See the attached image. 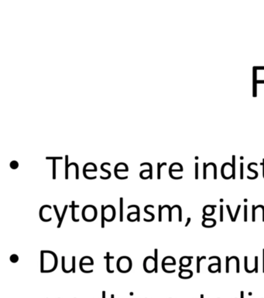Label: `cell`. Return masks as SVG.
<instances>
[{
	"label": "cell",
	"mask_w": 264,
	"mask_h": 298,
	"mask_svg": "<svg viewBox=\"0 0 264 298\" xmlns=\"http://www.w3.org/2000/svg\"><path fill=\"white\" fill-rule=\"evenodd\" d=\"M132 266H133L132 259L128 256H121L116 263L117 269L122 273L129 272L131 270Z\"/></svg>",
	"instance_id": "6da1fadb"
},
{
	"label": "cell",
	"mask_w": 264,
	"mask_h": 298,
	"mask_svg": "<svg viewBox=\"0 0 264 298\" xmlns=\"http://www.w3.org/2000/svg\"><path fill=\"white\" fill-rule=\"evenodd\" d=\"M97 209L93 205H86L82 209V218L87 222H92L97 218Z\"/></svg>",
	"instance_id": "7a4b0ae2"
},
{
	"label": "cell",
	"mask_w": 264,
	"mask_h": 298,
	"mask_svg": "<svg viewBox=\"0 0 264 298\" xmlns=\"http://www.w3.org/2000/svg\"><path fill=\"white\" fill-rule=\"evenodd\" d=\"M232 169V165L229 162H226L224 163L221 166V176L225 179H230L232 178V172H229V169Z\"/></svg>",
	"instance_id": "3957f363"
},
{
	"label": "cell",
	"mask_w": 264,
	"mask_h": 298,
	"mask_svg": "<svg viewBox=\"0 0 264 298\" xmlns=\"http://www.w3.org/2000/svg\"><path fill=\"white\" fill-rule=\"evenodd\" d=\"M203 218V221L201 224H202L203 227H215L216 225V221L213 218H205V216L203 215L202 216Z\"/></svg>",
	"instance_id": "277c9868"
},
{
	"label": "cell",
	"mask_w": 264,
	"mask_h": 298,
	"mask_svg": "<svg viewBox=\"0 0 264 298\" xmlns=\"http://www.w3.org/2000/svg\"><path fill=\"white\" fill-rule=\"evenodd\" d=\"M180 272H179V276L182 279H189L193 276V272L189 269H183L182 266H180Z\"/></svg>",
	"instance_id": "5b68a950"
},
{
	"label": "cell",
	"mask_w": 264,
	"mask_h": 298,
	"mask_svg": "<svg viewBox=\"0 0 264 298\" xmlns=\"http://www.w3.org/2000/svg\"><path fill=\"white\" fill-rule=\"evenodd\" d=\"M215 207H216V206H213V205H206L205 206H204L203 215H204L205 217L213 215L214 213H215Z\"/></svg>",
	"instance_id": "8992f818"
},
{
	"label": "cell",
	"mask_w": 264,
	"mask_h": 298,
	"mask_svg": "<svg viewBox=\"0 0 264 298\" xmlns=\"http://www.w3.org/2000/svg\"><path fill=\"white\" fill-rule=\"evenodd\" d=\"M175 265H176V260L171 262V263H167V259H166V257H165L164 259H163V261H162V264H161V266H162V269H163V270L165 272H167V273H172V272H175V270L174 269V270H171V271H169V270L166 269L165 266H175Z\"/></svg>",
	"instance_id": "52a82bcc"
},
{
	"label": "cell",
	"mask_w": 264,
	"mask_h": 298,
	"mask_svg": "<svg viewBox=\"0 0 264 298\" xmlns=\"http://www.w3.org/2000/svg\"><path fill=\"white\" fill-rule=\"evenodd\" d=\"M180 265L182 267H188L191 265V257L184 256L180 259Z\"/></svg>",
	"instance_id": "ba28073f"
},
{
	"label": "cell",
	"mask_w": 264,
	"mask_h": 298,
	"mask_svg": "<svg viewBox=\"0 0 264 298\" xmlns=\"http://www.w3.org/2000/svg\"><path fill=\"white\" fill-rule=\"evenodd\" d=\"M94 265V262H89V263H84V257L81 258V259H80V263H79V268L82 271V272H85V273H91V272H93V270H89V271H85L83 269V266H93Z\"/></svg>",
	"instance_id": "9c48e42d"
},
{
	"label": "cell",
	"mask_w": 264,
	"mask_h": 298,
	"mask_svg": "<svg viewBox=\"0 0 264 298\" xmlns=\"http://www.w3.org/2000/svg\"><path fill=\"white\" fill-rule=\"evenodd\" d=\"M104 259L106 260V269L107 271L110 273H113L114 272V270H111L110 269V259H114V256H112L110 255V252H107L106 255L104 257Z\"/></svg>",
	"instance_id": "30bf717a"
},
{
	"label": "cell",
	"mask_w": 264,
	"mask_h": 298,
	"mask_svg": "<svg viewBox=\"0 0 264 298\" xmlns=\"http://www.w3.org/2000/svg\"><path fill=\"white\" fill-rule=\"evenodd\" d=\"M70 207L71 208V219H72V221L74 222H79L80 220L75 218V208H78L79 205L75 204V201L73 200L72 203H71V205L70 206Z\"/></svg>",
	"instance_id": "8fae6325"
},
{
	"label": "cell",
	"mask_w": 264,
	"mask_h": 298,
	"mask_svg": "<svg viewBox=\"0 0 264 298\" xmlns=\"http://www.w3.org/2000/svg\"><path fill=\"white\" fill-rule=\"evenodd\" d=\"M47 208L51 209V206H50V205H43V206H42L41 207H40V214H39L40 218V220H41L42 221H43V222H49V221H52V218H51V219H49V220H47V219H45V218H43V210H44V208H47Z\"/></svg>",
	"instance_id": "7c38bea8"
},
{
	"label": "cell",
	"mask_w": 264,
	"mask_h": 298,
	"mask_svg": "<svg viewBox=\"0 0 264 298\" xmlns=\"http://www.w3.org/2000/svg\"><path fill=\"white\" fill-rule=\"evenodd\" d=\"M120 203V213H119V221L120 222L123 221V217H124V210H123V206H124V201L122 197H120L119 200Z\"/></svg>",
	"instance_id": "4fadbf2b"
},
{
	"label": "cell",
	"mask_w": 264,
	"mask_h": 298,
	"mask_svg": "<svg viewBox=\"0 0 264 298\" xmlns=\"http://www.w3.org/2000/svg\"><path fill=\"white\" fill-rule=\"evenodd\" d=\"M252 165H257V163H256V162H252V163H249V165H248V170L250 171V172H252V173H253L255 174L254 177L248 176L247 178L249 179H257V177H258V172H257V171H255V170H253V169H251Z\"/></svg>",
	"instance_id": "5bb4252c"
},
{
	"label": "cell",
	"mask_w": 264,
	"mask_h": 298,
	"mask_svg": "<svg viewBox=\"0 0 264 298\" xmlns=\"http://www.w3.org/2000/svg\"><path fill=\"white\" fill-rule=\"evenodd\" d=\"M47 159H54L53 162V179H56V159H61V158H47Z\"/></svg>",
	"instance_id": "9a60e30c"
},
{
	"label": "cell",
	"mask_w": 264,
	"mask_h": 298,
	"mask_svg": "<svg viewBox=\"0 0 264 298\" xmlns=\"http://www.w3.org/2000/svg\"><path fill=\"white\" fill-rule=\"evenodd\" d=\"M148 206L149 205H146V206L144 207V211H145V213L146 214H149V215H150L151 216V218L150 219H146V218H143V221H146V222H151V221H153L154 220V218H155V215H154V214H153V213H151V212H150V211H148L147 210V208H148Z\"/></svg>",
	"instance_id": "2e32d148"
},
{
	"label": "cell",
	"mask_w": 264,
	"mask_h": 298,
	"mask_svg": "<svg viewBox=\"0 0 264 298\" xmlns=\"http://www.w3.org/2000/svg\"><path fill=\"white\" fill-rule=\"evenodd\" d=\"M68 205H65V206H64V210H63L62 214H61V216H60V221H59V223H58V224H57V228H60V227H61L62 223H63V221H64V217H65L66 212H67V210H68Z\"/></svg>",
	"instance_id": "e0dca14e"
},
{
	"label": "cell",
	"mask_w": 264,
	"mask_h": 298,
	"mask_svg": "<svg viewBox=\"0 0 264 298\" xmlns=\"http://www.w3.org/2000/svg\"><path fill=\"white\" fill-rule=\"evenodd\" d=\"M154 263H155V271L154 272L157 273L158 271V249L155 248L154 249Z\"/></svg>",
	"instance_id": "ac0fdd59"
},
{
	"label": "cell",
	"mask_w": 264,
	"mask_h": 298,
	"mask_svg": "<svg viewBox=\"0 0 264 298\" xmlns=\"http://www.w3.org/2000/svg\"><path fill=\"white\" fill-rule=\"evenodd\" d=\"M101 227L105 228V206L101 205Z\"/></svg>",
	"instance_id": "d6986e66"
},
{
	"label": "cell",
	"mask_w": 264,
	"mask_h": 298,
	"mask_svg": "<svg viewBox=\"0 0 264 298\" xmlns=\"http://www.w3.org/2000/svg\"><path fill=\"white\" fill-rule=\"evenodd\" d=\"M133 207H135V208L136 209V213H137L136 220H137V222H139V221H140V214H139V210H139V206H137V205H135V204L129 205V206H128V209L133 208Z\"/></svg>",
	"instance_id": "ffe728a7"
},
{
	"label": "cell",
	"mask_w": 264,
	"mask_h": 298,
	"mask_svg": "<svg viewBox=\"0 0 264 298\" xmlns=\"http://www.w3.org/2000/svg\"><path fill=\"white\" fill-rule=\"evenodd\" d=\"M177 206L178 205H174L172 207H171V206H169V205H166V207H167V208L168 209V210H169V219H168V221H170V222H171V221H172V210H174V208H177Z\"/></svg>",
	"instance_id": "44dd1931"
},
{
	"label": "cell",
	"mask_w": 264,
	"mask_h": 298,
	"mask_svg": "<svg viewBox=\"0 0 264 298\" xmlns=\"http://www.w3.org/2000/svg\"><path fill=\"white\" fill-rule=\"evenodd\" d=\"M232 179H236V156L232 155Z\"/></svg>",
	"instance_id": "7402d4cb"
},
{
	"label": "cell",
	"mask_w": 264,
	"mask_h": 298,
	"mask_svg": "<svg viewBox=\"0 0 264 298\" xmlns=\"http://www.w3.org/2000/svg\"><path fill=\"white\" fill-rule=\"evenodd\" d=\"M203 259H206V256H202V257H197V272H200V263L201 262V260Z\"/></svg>",
	"instance_id": "603a6c76"
},
{
	"label": "cell",
	"mask_w": 264,
	"mask_h": 298,
	"mask_svg": "<svg viewBox=\"0 0 264 298\" xmlns=\"http://www.w3.org/2000/svg\"><path fill=\"white\" fill-rule=\"evenodd\" d=\"M212 268H214L213 273H215V272H219V263H212V264L209 265V266H208V270H210Z\"/></svg>",
	"instance_id": "cb8c5ba5"
},
{
	"label": "cell",
	"mask_w": 264,
	"mask_h": 298,
	"mask_svg": "<svg viewBox=\"0 0 264 298\" xmlns=\"http://www.w3.org/2000/svg\"><path fill=\"white\" fill-rule=\"evenodd\" d=\"M10 260L11 263H16L18 261H19V256L16 255V254H13V255H10Z\"/></svg>",
	"instance_id": "d4e9b609"
},
{
	"label": "cell",
	"mask_w": 264,
	"mask_h": 298,
	"mask_svg": "<svg viewBox=\"0 0 264 298\" xmlns=\"http://www.w3.org/2000/svg\"><path fill=\"white\" fill-rule=\"evenodd\" d=\"M209 165H212L214 168V179H217V168H216V165L213 162H210V163L207 164V168H208Z\"/></svg>",
	"instance_id": "484cf974"
},
{
	"label": "cell",
	"mask_w": 264,
	"mask_h": 298,
	"mask_svg": "<svg viewBox=\"0 0 264 298\" xmlns=\"http://www.w3.org/2000/svg\"><path fill=\"white\" fill-rule=\"evenodd\" d=\"M217 259L218 260V263H219V272L220 273L221 272V259L218 256H212L209 258V260H212V259Z\"/></svg>",
	"instance_id": "4316f807"
},
{
	"label": "cell",
	"mask_w": 264,
	"mask_h": 298,
	"mask_svg": "<svg viewBox=\"0 0 264 298\" xmlns=\"http://www.w3.org/2000/svg\"><path fill=\"white\" fill-rule=\"evenodd\" d=\"M167 165V163H162V164H160V163H158L157 164V167H158V169H157V179H160V169H161V167L162 166H163V165Z\"/></svg>",
	"instance_id": "83f0119b"
},
{
	"label": "cell",
	"mask_w": 264,
	"mask_h": 298,
	"mask_svg": "<svg viewBox=\"0 0 264 298\" xmlns=\"http://www.w3.org/2000/svg\"><path fill=\"white\" fill-rule=\"evenodd\" d=\"M68 156L66 155V168H65V179H68Z\"/></svg>",
	"instance_id": "f1b7e54d"
},
{
	"label": "cell",
	"mask_w": 264,
	"mask_h": 298,
	"mask_svg": "<svg viewBox=\"0 0 264 298\" xmlns=\"http://www.w3.org/2000/svg\"><path fill=\"white\" fill-rule=\"evenodd\" d=\"M18 166H19V164H18V162H17L16 161H11V163H10V167H11V169H16L17 168H18Z\"/></svg>",
	"instance_id": "f546056e"
},
{
	"label": "cell",
	"mask_w": 264,
	"mask_h": 298,
	"mask_svg": "<svg viewBox=\"0 0 264 298\" xmlns=\"http://www.w3.org/2000/svg\"><path fill=\"white\" fill-rule=\"evenodd\" d=\"M247 212H248V206L247 205H245V206H244V221H245V222H246L248 220Z\"/></svg>",
	"instance_id": "4dcf8cb0"
},
{
	"label": "cell",
	"mask_w": 264,
	"mask_h": 298,
	"mask_svg": "<svg viewBox=\"0 0 264 298\" xmlns=\"http://www.w3.org/2000/svg\"><path fill=\"white\" fill-rule=\"evenodd\" d=\"M252 209H253V214H252V221L254 222V221H256V210H257V209H256V206H255V205H253V206H252Z\"/></svg>",
	"instance_id": "1f68e13d"
},
{
	"label": "cell",
	"mask_w": 264,
	"mask_h": 298,
	"mask_svg": "<svg viewBox=\"0 0 264 298\" xmlns=\"http://www.w3.org/2000/svg\"><path fill=\"white\" fill-rule=\"evenodd\" d=\"M203 166H204V171H203V179H207V164L204 163L203 164Z\"/></svg>",
	"instance_id": "d6a6232c"
},
{
	"label": "cell",
	"mask_w": 264,
	"mask_h": 298,
	"mask_svg": "<svg viewBox=\"0 0 264 298\" xmlns=\"http://www.w3.org/2000/svg\"><path fill=\"white\" fill-rule=\"evenodd\" d=\"M240 208H241V205H238V206H237V209H236V214H235V216H234V219H233V222H235V221H236V219H237V217H238V214H239V213Z\"/></svg>",
	"instance_id": "836d02e7"
},
{
	"label": "cell",
	"mask_w": 264,
	"mask_h": 298,
	"mask_svg": "<svg viewBox=\"0 0 264 298\" xmlns=\"http://www.w3.org/2000/svg\"><path fill=\"white\" fill-rule=\"evenodd\" d=\"M223 212H224V206L221 205L220 206V221L222 222L223 221Z\"/></svg>",
	"instance_id": "e575fe53"
},
{
	"label": "cell",
	"mask_w": 264,
	"mask_h": 298,
	"mask_svg": "<svg viewBox=\"0 0 264 298\" xmlns=\"http://www.w3.org/2000/svg\"><path fill=\"white\" fill-rule=\"evenodd\" d=\"M226 208H227V210H228V211H229V217H230V220L232 221V222H233L234 217H233V215H232V211H231V209H230V206H229V205H226Z\"/></svg>",
	"instance_id": "d590c367"
},
{
	"label": "cell",
	"mask_w": 264,
	"mask_h": 298,
	"mask_svg": "<svg viewBox=\"0 0 264 298\" xmlns=\"http://www.w3.org/2000/svg\"><path fill=\"white\" fill-rule=\"evenodd\" d=\"M53 207H54V210H55V214H56L57 217V218H58V221H60V214H59V211H58L57 206V205H54V206H53Z\"/></svg>",
	"instance_id": "8d00e7d4"
},
{
	"label": "cell",
	"mask_w": 264,
	"mask_h": 298,
	"mask_svg": "<svg viewBox=\"0 0 264 298\" xmlns=\"http://www.w3.org/2000/svg\"><path fill=\"white\" fill-rule=\"evenodd\" d=\"M163 210V206L161 205H159V222L162 221V210Z\"/></svg>",
	"instance_id": "74e56055"
},
{
	"label": "cell",
	"mask_w": 264,
	"mask_h": 298,
	"mask_svg": "<svg viewBox=\"0 0 264 298\" xmlns=\"http://www.w3.org/2000/svg\"><path fill=\"white\" fill-rule=\"evenodd\" d=\"M255 272H258V257L255 256Z\"/></svg>",
	"instance_id": "f35d334b"
},
{
	"label": "cell",
	"mask_w": 264,
	"mask_h": 298,
	"mask_svg": "<svg viewBox=\"0 0 264 298\" xmlns=\"http://www.w3.org/2000/svg\"><path fill=\"white\" fill-rule=\"evenodd\" d=\"M225 263H226V267H225V269H226V272H229V257H228V256H226V258H225Z\"/></svg>",
	"instance_id": "ab89813d"
},
{
	"label": "cell",
	"mask_w": 264,
	"mask_h": 298,
	"mask_svg": "<svg viewBox=\"0 0 264 298\" xmlns=\"http://www.w3.org/2000/svg\"><path fill=\"white\" fill-rule=\"evenodd\" d=\"M195 179H198V163H195Z\"/></svg>",
	"instance_id": "60d3db41"
},
{
	"label": "cell",
	"mask_w": 264,
	"mask_h": 298,
	"mask_svg": "<svg viewBox=\"0 0 264 298\" xmlns=\"http://www.w3.org/2000/svg\"><path fill=\"white\" fill-rule=\"evenodd\" d=\"M75 256L74 255V256H72V267H71V269H72V272H74V273H75Z\"/></svg>",
	"instance_id": "b9f144b4"
},
{
	"label": "cell",
	"mask_w": 264,
	"mask_h": 298,
	"mask_svg": "<svg viewBox=\"0 0 264 298\" xmlns=\"http://www.w3.org/2000/svg\"><path fill=\"white\" fill-rule=\"evenodd\" d=\"M149 165V167H150V179H153V176H152V165H151V164H150V163H143V164H141L140 165V166H142V165Z\"/></svg>",
	"instance_id": "7bdbcfd3"
},
{
	"label": "cell",
	"mask_w": 264,
	"mask_h": 298,
	"mask_svg": "<svg viewBox=\"0 0 264 298\" xmlns=\"http://www.w3.org/2000/svg\"><path fill=\"white\" fill-rule=\"evenodd\" d=\"M240 179H243V163L240 164Z\"/></svg>",
	"instance_id": "ee69618b"
},
{
	"label": "cell",
	"mask_w": 264,
	"mask_h": 298,
	"mask_svg": "<svg viewBox=\"0 0 264 298\" xmlns=\"http://www.w3.org/2000/svg\"><path fill=\"white\" fill-rule=\"evenodd\" d=\"M257 208H262L263 210V221L264 222V206L263 205H257L256 206V209L257 210Z\"/></svg>",
	"instance_id": "f6af8a7d"
},
{
	"label": "cell",
	"mask_w": 264,
	"mask_h": 298,
	"mask_svg": "<svg viewBox=\"0 0 264 298\" xmlns=\"http://www.w3.org/2000/svg\"><path fill=\"white\" fill-rule=\"evenodd\" d=\"M103 167H104V164H102V165H101V170L103 171V172H105V173H108V175H109V179L111 177V173H110V172H109V171H108V170H106V169H104Z\"/></svg>",
	"instance_id": "bcb514c9"
},
{
	"label": "cell",
	"mask_w": 264,
	"mask_h": 298,
	"mask_svg": "<svg viewBox=\"0 0 264 298\" xmlns=\"http://www.w3.org/2000/svg\"><path fill=\"white\" fill-rule=\"evenodd\" d=\"M263 271L264 272V248L263 249Z\"/></svg>",
	"instance_id": "7dc6e473"
},
{
	"label": "cell",
	"mask_w": 264,
	"mask_h": 298,
	"mask_svg": "<svg viewBox=\"0 0 264 298\" xmlns=\"http://www.w3.org/2000/svg\"><path fill=\"white\" fill-rule=\"evenodd\" d=\"M190 222H191V218H187V223L185 224V227H187V226H188V224H190Z\"/></svg>",
	"instance_id": "c3c4849f"
},
{
	"label": "cell",
	"mask_w": 264,
	"mask_h": 298,
	"mask_svg": "<svg viewBox=\"0 0 264 298\" xmlns=\"http://www.w3.org/2000/svg\"><path fill=\"white\" fill-rule=\"evenodd\" d=\"M263 176L264 178V159L263 160Z\"/></svg>",
	"instance_id": "681fc988"
}]
</instances>
